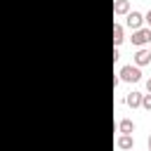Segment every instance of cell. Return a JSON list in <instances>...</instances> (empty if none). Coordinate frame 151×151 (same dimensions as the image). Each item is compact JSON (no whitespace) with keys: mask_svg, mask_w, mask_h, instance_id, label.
Segmentation results:
<instances>
[{"mask_svg":"<svg viewBox=\"0 0 151 151\" xmlns=\"http://www.w3.org/2000/svg\"><path fill=\"white\" fill-rule=\"evenodd\" d=\"M118 80H125V83H139V80H142V71H139V66H134V64L123 66V68L118 71Z\"/></svg>","mask_w":151,"mask_h":151,"instance_id":"obj_1","label":"cell"},{"mask_svg":"<svg viewBox=\"0 0 151 151\" xmlns=\"http://www.w3.org/2000/svg\"><path fill=\"white\" fill-rule=\"evenodd\" d=\"M146 42H151V28H137V31H132V45L144 47Z\"/></svg>","mask_w":151,"mask_h":151,"instance_id":"obj_2","label":"cell"},{"mask_svg":"<svg viewBox=\"0 0 151 151\" xmlns=\"http://www.w3.org/2000/svg\"><path fill=\"white\" fill-rule=\"evenodd\" d=\"M125 24H127L132 31H137V28H142V24H144V14H139V12L130 9V12L125 14Z\"/></svg>","mask_w":151,"mask_h":151,"instance_id":"obj_3","label":"cell"},{"mask_svg":"<svg viewBox=\"0 0 151 151\" xmlns=\"http://www.w3.org/2000/svg\"><path fill=\"white\" fill-rule=\"evenodd\" d=\"M132 59H134V66H139V68H142V66L151 64V52H149L146 47H139V50L134 52V57H132Z\"/></svg>","mask_w":151,"mask_h":151,"instance_id":"obj_4","label":"cell"},{"mask_svg":"<svg viewBox=\"0 0 151 151\" xmlns=\"http://www.w3.org/2000/svg\"><path fill=\"white\" fill-rule=\"evenodd\" d=\"M116 146H118V149H123V151L134 149V139H132V134H120V137L116 139Z\"/></svg>","mask_w":151,"mask_h":151,"instance_id":"obj_5","label":"cell"},{"mask_svg":"<svg viewBox=\"0 0 151 151\" xmlns=\"http://www.w3.org/2000/svg\"><path fill=\"white\" fill-rule=\"evenodd\" d=\"M130 12V0H113V14L116 17H125Z\"/></svg>","mask_w":151,"mask_h":151,"instance_id":"obj_6","label":"cell"},{"mask_svg":"<svg viewBox=\"0 0 151 151\" xmlns=\"http://www.w3.org/2000/svg\"><path fill=\"white\" fill-rule=\"evenodd\" d=\"M125 104H127L130 109H137V106L142 104V92H130V94L125 97Z\"/></svg>","mask_w":151,"mask_h":151,"instance_id":"obj_7","label":"cell"},{"mask_svg":"<svg viewBox=\"0 0 151 151\" xmlns=\"http://www.w3.org/2000/svg\"><path fill=\"white\" fill-rule=\"evenodd\" d=\"M118 130H120V134H132V132H134V123H132L130 118H123V120L118 123Z\"/></svg>","mask_w":151,"mask_h":151,"instance_id":"obj_8","label":"cell"},{"mask_svg":"<svg viewBox=\"0 0 151 151\" xmlns=\"http://www.w3.org/2000/svg\"><path fill=\"white\" fill-rule=\"evenodd\" d=\"M125 40V33H123V26L120 24H113V45L118 47L120 42Z\"/></svg>","mask_w":151,"mask_h":151,"instance_id":"obj_9","label":"cell"},{"mask_svg":"<svg viewBox=\"0 0 151 151\" xmlns=\"http://www.w3.org/2000/svg\"><path fill=\"white\" fill-rule=\"evenodd\" d=\"M144 111H151V92L149 94H142V104H139Z\"/></svg>","mask_w":151,"mask_h":151,"instance_id":"obj_10","label":"cell"},{"mask_svg":"<svg viewBox=\"0 0 151 151\" xmlns=\"http://www.w3.org/2000/svg\"><path fill=\"white\" fill-rule=\"evenodd\" d=\"M144 21H146V24H149V28H151V9L144 14Z\"/></svg>","mask_w":151,"mask_h":151,"instance_id":"obj_11","label":"cell"},{"mask_svg":"<svg viewBox=\"0 0 151 151\" xmlns=\"http://www.w3.org/2000/svg\"><path fill=\"white\" fill-rule=\"evenodd\" d=\"M146 90H149V92H151V78H149V80H146Z\"/></svg>","mask_w":151,"mask_h":151,"instance_id":"obj_12","label":"cell"},{"mask_svg":"<svg viewBox=\"0 0 151 151\" xmlns=\"http://www.w3.org/2000/svg\"><path fill=\"white\" fill-rule=\"evenodd\" d=\"M149 151H151V137H149Z\"/></svg>","mask_w":151,"mask_h":151,"instance_id":"obj_13","label":"cell"}]
</instances>
